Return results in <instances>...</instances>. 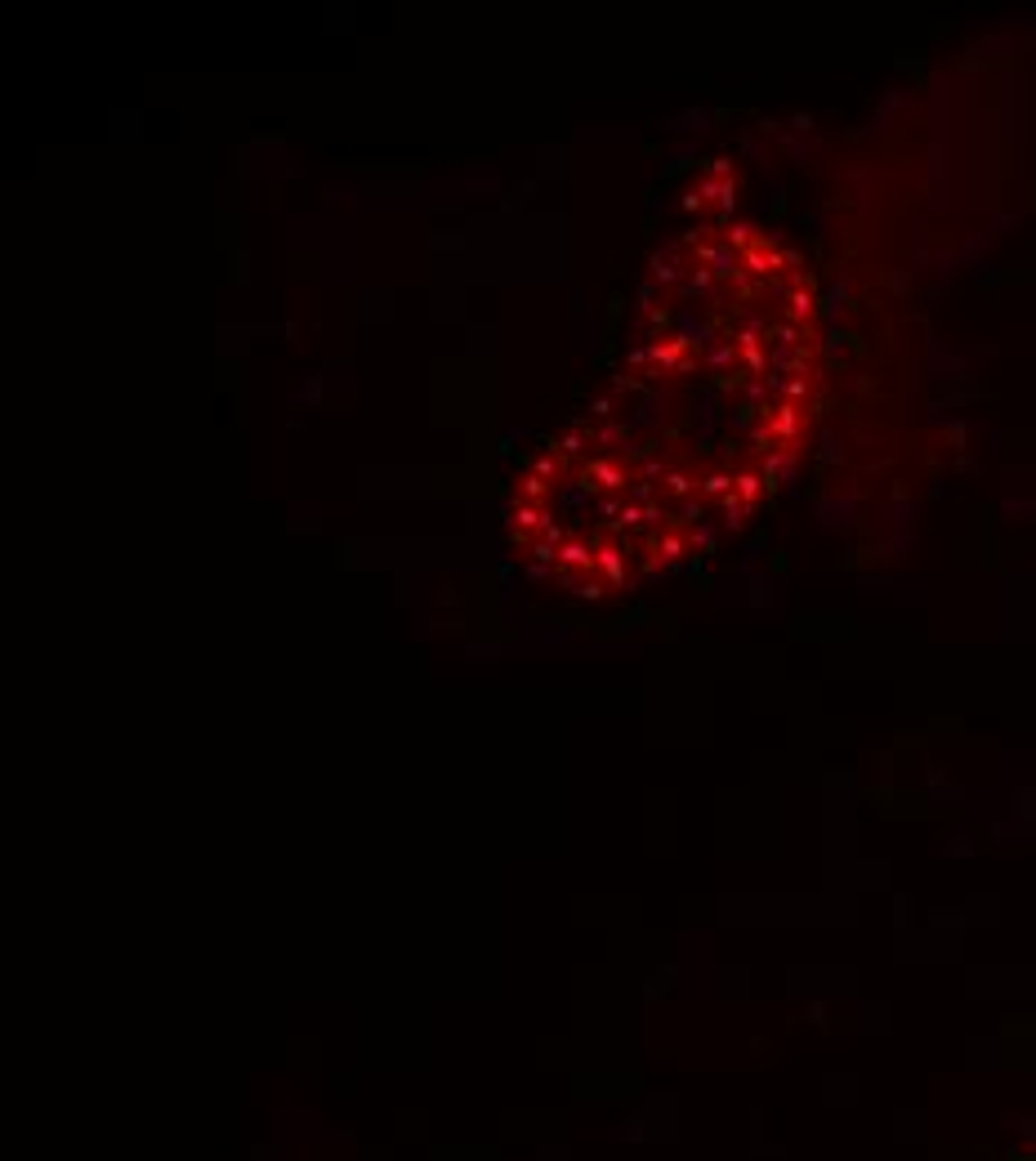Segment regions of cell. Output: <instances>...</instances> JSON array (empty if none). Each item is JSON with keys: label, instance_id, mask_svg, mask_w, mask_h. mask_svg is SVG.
Here are the masks:
<instances>
[{"label": "cell", "instance_id": "obj_1", "mask_svg": "<svg viewBox=\"0 0 1036 1161\" xmlns=\"http://www.w3.org/2000/svg\"><path fill=\"white\" fill-rule=\"evenodd\" d=\"M1027 1161H1036V1157H1027Z\"/></svg>", "mask_w": 1036, "mask_h": 1161}]
</instances>
